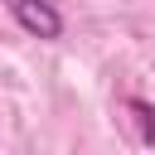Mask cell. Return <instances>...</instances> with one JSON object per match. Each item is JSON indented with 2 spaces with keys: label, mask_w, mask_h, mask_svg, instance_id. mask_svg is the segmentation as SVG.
<instances>
[{
  "label": "cell",
  "mask_w": 155,
  "mask_h": 155,
  "mask_svg": "<svg viewBox=\"0 0 155 155\" xmlns=\"http://www.w3.org/2000/svg\"><path fill=\"white\" fill-rule=\"evenodd\" d=\"M126 111L136 116V126H140V145H155V107L150 102H140V97H131L126 102Z\"/></svg>",
  "instance_id": "2"
},
{
  "label": "cell",
  "mask_w": 155,
  "mask_h": 155,
  "mask_svg": "<svg viewBox=\"0 0 155 155\" xmlns=\"http://www.w3.org/2000/svg\"><path fill=\"white\" fill-rule=\"evenodd\" d=\"M5 10H10V19H15L24 34L44 39V44L63 39V15H58L53 0H5Z\"/></svg>",
  "instance_id": "1"
}]
</instances>
